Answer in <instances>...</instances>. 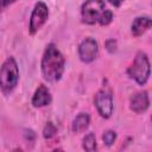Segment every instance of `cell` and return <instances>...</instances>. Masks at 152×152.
<instances>
[{"label":"cell","instance_id":"cell-18","mask_svg":"<svg viewBox=\"0 0 152 152\" xmlns=\"http://www.w3.org/2000/svg\"><path fill=\"white\" fill-rule=\"evenodd\" d=\"M109 4H112L114 7H120L121 6V4L125 1V0H107Z\"/></svg>","mask_w":152,"mask_h":152},{"label":"cell","instance_id":"cell-9","mask_svg":"<svg viewBox=\"0 0 152 152\" xmlns=\"http://www.w3.org/2000/svg\"><path fill=\"white\" fill-rule=\"evenodd\" d=\"M51 101H52V96H51L50 90L48 89L46 86L40 84L34 90L32 100H31V103H32V106L34 108H42V107L49 106L51 103Z\"/></svg>","mask_w":152,"mask_h":152},{"label":"cell","instance_id":"cell-14","mask_svg":"<svg viewBox=\"0 0 152 152\" xmlns=\"http://www.w3.org/2000/svg\"><path fill=\"white\" fill-rule=\"evenodd\" d=\"M56 133H57V127L51 121L46 122V125L43 128V137L45 139H51L56 135Z\"/></svg>","mask_w":152,"mask_h":152},{"label":"cell","instance_id":"cell-8","mask_svg":"<svg viewBox=\"0 0 152 152\" xmlns=\"http://www.w3.org/2000/svg\"><path fill=\"white\" fill-rule=\"evenodd\" d=\"M150 107V97L146 90L134 93L129 99V108L135 114L145 113Z\"/></svg>","mask_w":152,"mask_h":152},{"label":"cell","instance_id":"cell-1","mask_svg":"<svg viewBox=\"0 0 152 152\" xmlns=\"http://www.w3.org/2000/svg\"><path fill=\"white\" fill-rule=\"evenodd\" d=\"M64 69H65L64 56L53 43L48 44L40 62V70L44 80L48 82L59 81L63 76Z\"/></svg>","mask_w":152,"mask_h":152},{"label":"cell","instance_id":"cell-5","mask_svg":"<svg viewBox=\"0 0 152 152\" xmlns=\"http://www.w3.org/2000/svg\"><path fill=\"white\" fill-rule=\"evenodd\" d=\"M49 19V7L45 2L43 1H38L36 2L32 12H31V17H30V23H28V32L30 34H36L42 27L43 25L48 21Z\"/></svg>","mask_w":152,"mask_h":152},{"label":"cell","instance_id":"cell-12","mask_svg":"<svg viewBox=\"0 0 152 152\" xmlns=\"http://www.w3.org/2000/svg\"><path fill=\"white\" fill-rule=\"evenodd\" d=\"M82 147L88 152H93L96 150L97 144H96V137L94 133L90 132V133L84 135V138L82 140Z\"/></svg>","mask_w":152,"mask_h":152},{"label":"cell","instance_id":"cell-4","mask_svg":"<svg viewBox=\"0 0 152 152\" xmlns=\"http://www.w3.org/2000/svg\"><path fill=\"white\" fill-rule=\"evenodd\" d=\"M94 104L99 112V114L104 118L108 119L112 116L113 114V109H114V103H113V93L108 87H104L102 89H100L94 97Z\"/></svg>","mask_w":152,"mask_h":152},{"label":"cell","instance_id":"cell-2","mask_svg":"<svg viewBox=\"0 0 152 152\" xmlns=\"http://www.w3.org/2000/svg\"><path fill=\"white\" fill-rule=\"evenodd\" d=\"M19 82V68L14 57H7L0 66V89L5 95H10Z\"/></svg>","mask_w":152,"mask_h":152},{"label":"cell","instance_id":"cell-10","mask_svg":"<svg viewBox=\"0 0 152 152\" xmlns=\"http://www.w3.org/2000/svg\"><path fill=\"white\" fill-rule=\"evenodd\" d=\"M151 25L152 20L150 17H137L131 25V33L134 37H140L151 28Z\"/></svg>","mask_w":152,"mask_h":152},{"label":"cell","instance_id":"cell-15","mask_svg":"<svg viewBox=\"0 0 152 152\" xmlns=\"http://www.w3.org/2000/svg\"><path fill=\"white\" fill-rule=\"evenodd\" d=\"M102 140H103V144L104 145L112 146L115 142V140H116V133H115V131H113V129L104 131L103 134H102Z\"/></svg>","mask_w":152,"mask_h":152},{"label":"cell","instance_id":"cell-17","mask_svg":"<svg viewBox=\"0 0 152 152\" xmlns=\"http://www.w3.org/2000/svg\"><path fill=\"white\" fill-rule=\"evenodd\" d=\"M15 1H18V0H0V12L4 11V10H6L8 6H11L12 4H14Z\"/></svg>","mask_w":152,"mask_h":152},{"label":"cell","instance_id":"cell-11","mask_svg":"<svg viewBox=\"0 0 152 152\" xmlns=\"http://www.w3.org/2000/svg\"><path fill=\"white\" fill-rule=\"evenodd\" d=\"M90 124V116L88 113H80L71 122V129L74 133H82L84 132Z\"/></svg>","mask_w":152,"mask_h":152},{"label":"cell","instance_id":"cell-6","mask_svg":"<svg viewBox=\"0 0 152 152\" xmlns=\"http://www.w3.org/2000/svg\"><path fill=\"white\" fill-rule=\"evenodd\" d=\"M104 10L103 0H87L81 7V18L84 24L94 25Z\"/></svg>","mask_w":152,"mask_h":152},{"label":"cell","instance_id":"cell-16","mask_svg":"<svg viewBox=\"0 0 152 152\" xmlns=\"http://www.w3.org/2000/svg\"><path fill=\"white\" fill-rule=\"evenodd\" d=\"M104 45H106V50H107L108 52L113 53V52H115V51H116L118 44H116V40H115V39L110 38V39L106 40V44H104Z\"/></svg>","mask_w":152,"mask_h":152},{"label":"cell","instance_id":"cell-3","mask_svg":"<svg viewBox=\"0 0 152 152\" xmlns=\"http://www.w3.org/2000/svg\"><path fill=\"white\" fill-rule=\"evenodd\" d=\"M150 61L144 51H138L133 62L127 68V75L139 86L146 84L150 77Z\"/></svg>","mask_w":152,"mask_h":152},{"label":"cell","instance_id":"cell-13","mask_svg":"<svg viewBox=\"0 0 152 152\" xmlns=\"http://www.w3.org/2000/svg\"><path fill=\"white\" fill-rule=\"evenodd\" d=\"M114 19V15H113V12L109 11V10H103V12L100 14L99 19H97V23L101 25V26H107L109 25Z\"/></svg>","mask_w":152,"mask_h":152},{"label":"cell","instance_id":"cell-7","mask_svg":"<svg viewBox=\"0 0 152 152\" xmlns=\"http://www.w3.org/2000/svg\"><path fill=\"white\" fill-rule=\"evenodd\" d=\"M99 55V45L97 42L91 38H84L78 45V57L83 63H91L96 59Z\"/></svg>","mask_w":152,"mask_h":152}]
</instances>
